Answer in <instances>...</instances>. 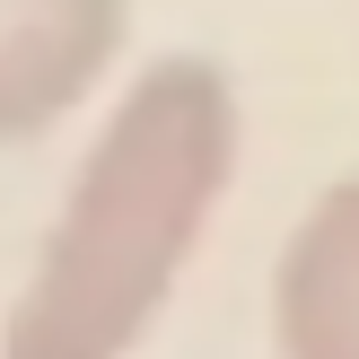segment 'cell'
I'll return each mask as SVG.
<instances>
[{
	"instance_id": "cell-1",
	"label": "cell",
	"mask_w": 359,
	"mask_h": 359,
	"mask_svg": "<svg viewBox=\"0 0 359 359\" xmlns=\"http://www.w3.org/2000/svg\"><path fill=\"white\" fill-rule=\"evenodd\" d=\"M237 140L245 114L210 53L149 62L88 140L9 307L0 359H132L237 184Z\"/></svg>"
},
{
	"instance_id": "cell-2",
	"label": "cell",
	"mask_w": 359,
	"mask_h": 359,
	"mask_svg": "<svg viewBox=\"0 0 359 359\" xmlns=\"http://www.w3.org/2000/svg\"><path fill=\"white\" fill-rule=\"evenodd\" d=\"M132 35V0H0V149L79 114Z\"/></svg>"
},
{
	"instance_id": "cell-3",
	"label": "cell",
	"mask_w": 359,
	"mask_h": 359,
	"mask_svg": "<svg viewBox=\"0 0 359 359\" xmlns=\"http://www.w3.org/2000/svg\"><path fill=\"white\" fill-rule=\"evenodd\" d=\"M272 351L280 359H359V175L316 193L272 272Z\"/></svg>"
}]
</instances>
